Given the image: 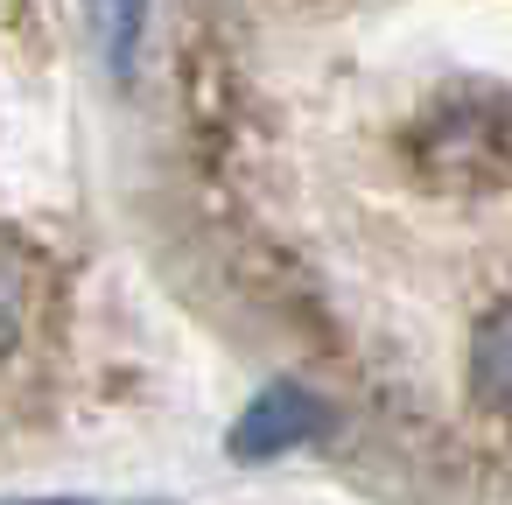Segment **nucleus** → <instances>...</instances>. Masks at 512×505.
Instances as JSON below:
<instances>
[{
	"label": "nucleus",
	"instance_id": "f257e3e1",
	"mask_svg": "<svg viewBox=\"0 0 512 505\" xmlns=\"http://www.w3.org/2000/svg\"><path fill=\"white\" fill-rule=\"evenodd\" d=\"M330 428V407L309 393V386H267L239 421H232V456L239 463H267V456H288L302 442H316Z\"/></svg>",
	"mask_w": 512,
	"mask_h": 505
},
{
	"label": "nucleus",
	"instance_id": "20e7f679",
	"mask_svg": "<svg viewBox=\"0 0 512 505\" xmlns=\"http://www.w3.org/2000/svg\"><path fill=\"white\" fill-rule=\"evenodd\" d=\"M22 302H29V267H22V253H15V246H0V344L15 337Z\"/></svg>",
	"mask_w": 512,
	"mask_h": 505
},
{
	"label": "nucleus",
	"instance_id": "f03ea898",
	"mask_svg": "<svg viewBox=\"0 0 512 505\" xmlns=\"http://www.w3.org/2000/svg\"><path fill=\"white\" fill-rule=\"evenodd\" d=\"M470 393H477L484 414L512 421V302H498L470 330Z\"/></svg>",
	"mask_w": 512,
	"mask_h": 505
},
{
	"label": "nucleus",
	"instance_id": "7ed1b4c3",
	"mask_svg": "<svg viewBox=\"0 0 512 505\" xmlns=\"http://www.w3.org/2000/svg\"><path fill=\"white\" fill-rule=\"evenodd\" d=\"M92 29H99L106 71L127 78L134 71V50H141V29H148V0H92Z\"/></svg>",
	"mask_w": 512,
	"mask_h": 505
}]
</instances>
